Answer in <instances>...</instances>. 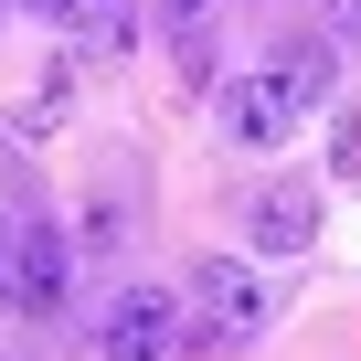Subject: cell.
Listing matches in <instances>:
<instances>
[{
    "label": "cell",
    "mask_w": 361,
    "mask_h": 361,
    "mask_svg": "<svg viewBox=\"0 0 361 361\" xmlns=\"http://www.w3.org/2000/svg\"><path fill=\"white\" fill-rule=\"evenodd\" d=\"M75 32H85L96 54H128V43H138V0H85V11H75Z\"/></svg>",
    "instance_id": "8992f818"
},
{
    "label": "cell",
    "mask_w": 361,
    "mask_h": 361,
    "mask_svg": "<svg viewBox=\"0 0 361 361\" xmlns=\"http://www.w3.org/2000/svg\"><path fill=\"white\" fill-rule=\"evenodd\" d=\"M64 298H75V245H64V224H22V308L54 319Z\"/></svg>",
    "instance_id": "277c9868"
},
{
    "label": "cell",
    "mask_w": 361,
    "mask_h": 361,
    "mask_svg": "<svg viewBox=\"0 0 361 361\" xmlns=\"http://www.w3.org/2000/svg\"><path fill=\"white\" fill-rule=\"evenodd\" d=\"M298 117H308V96H298V75H287L276 54H266L255 75H234V138H245V149H276Z\"/></svg>",
    "instance_id": "7a4b0ae2"
},
{
    "label": "cell",
    "mask_w": 361,
    "mask_h": 361,
    "mask_svg": "<svg viewBox=\"0 0 361 361\" xmlns=\"http://www.w3.org/2000/svg\"><path fill=\"white\" fill-rule=\"evenodd\" d=\"M0 11H11V0H0Z\"/></svg>",
    "instance_id": "7c38bea8"
},
{
    "label": "cell",
    "mask_w": 361,
    "mask_h": 361,
    "mask_svg": "<svg viewBox=\"0 0 361 361\" xmlns=\"http://www.w3.org/2000/svg\"><path fill=\"white\" fill-rule=\"evenodd\" d=\"M245 245L255 255H308L319 245V192H308V180H266L255 213H245Z\"/></svg>",
    "instance_id": "3957f363"
},
{
    "label": "cell",
    "mask_w": 361,
    "mask_h": 361,
    "mask_svg": "<svg viewBox=\"0 0 361 361\" xmlns=\"http://www.w3.org/2000/svg\"><path fill=\"white\" fill-rule=\"evenodd\" d=\"M0 308H22V224H0Z\"/></svg>",
    "instance_id": "52a82bcc"
},
{
    "label": "cell",
    "mask_w": 361,
    "mask_h": 361,
    "mask_svg": "<svg viewBox=\"0 0 361 361\" xmlns=\"http://www.w3.org/2000/svg\"><path fill=\"white\" fill-rule=\"evenodd\" d=\"M96 350H106V361H180V298H170V287H117Z\"/></svg>",
    "instance_id": "6da1fadb"
},
{
    "label": "cell",
    "mask_w": 361,
    "mask_h": 361,
    "mask_svg": "<svg viewBox=\"0 0 361 361\" xmlns=\"http://www.w3.org/2000/svg\"><path fill=\"white\" fill-rule=\"evenodd\" d=\"M329 43H361V0H329Z\"/></svg>",
    "instance_id": "9c48e42d"
},
{
    "label": "cell",
    "mask_w": 361,
    "mask_h": 361,
    "mask_svg": "<svg viewBox=\"0 0 361 361\" xmlns=\"http://www.w3.org/2000/svg\"><path fill=\"white\" fill-rule=\"evenodd\" d=\"M340 180H361V117H340V159H329Z\"/></svg>",
    "instance_id": "ba28073f"
},
{
    "label": "cell",
    "mask_w": 361,
    "mask_h": 361,
    "mask_svg": "<svg viewBox=\"0 0 361 361\" xmlns=\"http://www.w3.org/2000/svg\"><path fill=\"white\" fill-rule=\"evenodd\" d=\"M202 11H213V0H159V22H170V32H192Z\"/></svg>",
    "instance_id": "30bf717a"
},
{
    "label": "cell",
    "mask_w": 361,
    "mask_h": 361,
    "mask_svg": "<svg viewBox=\"0 0 361 361\" xmlns=\"http://www.w3.org/2000/svg\"><path fill=\"white\" fill-rule=\"evenodd\" d=\"M192 308L224 319V329H266V287H255V266H234V255H202V266H192Z\"/></svg>",
    "instance_id": "5b68a950"
},
{
    "label": "cell",
    "mask_w": 361,
    "mask_h": 361,
    "mask_svg": "<svg viewBox=\"0 0 361 361\" xmlns=\"http://www.w3.org/2000/svg\"><path fill=\"white\" fill-rule=\"evenodd\" d=\"M32 11H43V22H75V11H85V0H32Z\"/></svg>",
    "instance_id": "8fae6325"
}]
</instances>
